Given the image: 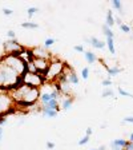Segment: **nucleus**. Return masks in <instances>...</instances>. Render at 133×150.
Masks as SVG:
<instances>
[{
    "mask_svg": "<svg viewBox=\"0 0 133 150\" xmlns=\"http://www.w3.org/2000/svg\"><path fill=\"white\" fill-rule=\"evenodd\" d=\"M120 30L124 32V34H129V32H130V25H128V24H125V23H123V24L120 25Z\"/></svg>",
    "mask_w": 133,
    "mask_h": 150,
    "instance_id": "obj_26",
    "label": "nucleus"
},
{
    "mask_svg": "<svg viewBox=\"0 0 133 150\" xmlns=\"http://www.w3.org/2000/svg\"><path fill=\"white\" fill-rule=\"evenodd\" d=\"M101 28H102V32H104V35H105L107 39H115V34H113V31H112V28H109L105 23L101 25Z\"/></svg>",
    "mask_w": 133,
    "mask_h": 150,
    "instance_id": "obj_17",
    "label": "nucleus"
},
{
    "mask_svg": "<svg viewBox=\"0 0 133 150\" xmlns=\"http://www.w3.org/2000/svg\"><path fill=\"white\" fill-rule=\"evenodd\" d=\"M97 150H107V146H105V145H101V146H100Z\"/></svg>",
    "mask_w": 133,
    "mask_h": 150,
    "instance_id": "obj_40",
    "label": "nucleus"
},
{
    "mask_svg": "<svg viewBox=\"0 0 133 150\" xmlns=\"http://www.w3.org/2000/svg\"><path fill=\"white\" fill-rule=\"evenodd\" d=\"M117 93L120 94L121 97H128V98H132V99H133V94H130L129 91L124 90V88H123V87H120V86H118V87H117Z\"/></svg>",
    "mask_w": 133,
    "mask_h": 150,
    "instance_id": "obj_22",
    "label": "nucleus"
},
{
    "mask_svg": "<svg viewBox=\"0 0 133 150\" xmlns=\"http://www.w3.org/2000/svg\"><path fill=\"white\" fill-rule=\"evenodd\" d=\"M93 134V130L92 127H87V130H85V135H88V137H91V135Z\"/></svg>",
    "mask_w": 133,
    "mask_h": 150,
    "instance_id": "obj_37",
    "label": "nucleus"
},
{
    "mask_svg": "<svg viewBox=\"0 0 133 150\" xmlns=\"http://www.w3.org/2000/svg\"><path fill=\"white\" fill-rule=\"evenodd\" d=\"M3 135H4V129L0 127V142H1V139H3Z\"/></svg>",
    "mask_w": 133,
    "mask_h": 150,
    "instance_id": "obj_39",
    "label": "nucleus"
},
{
    "mask_svg": "<svg viewBox=\"0 0 133 150\" xmlns=\"http://www.w3.org/2000/svg\"><path fill=\"white\" fill-rule=\"evenodd\" d=\"M89 74H91L89 67H84V69L81 70V78H83L84 81H87V79L89 78Z\"/></svg>",
    "mask_w": 133,
    "mask_h": 150,
    "instance_id": "obj_25",
    "label": "nucleus"
},
{
    "mask_svg": "<svg viewBox=\"0 0 133 150\" xmlns=\"http://www.w3.org/2000/svg\"><path fill=\"white\" fill-rule=\"evenodd\" d=\"M85 42H88L93 48H97V50H102L104 47H107V43L101 42L99 38H95V36H92L91 39H85Z\"/></svg>",
    "mask_w": 133,
    "mask_h": 150,
    "instance_id": "obj_10",
    "label": "nucleus"
},
{
    "mask_svg": "<svg viewBox=\"0 0 133 150\" xmlns=\"http://www.w3.org/2000/svg\"><path fill=\"white\" fill-rule=\"evenodd\" d=\"M9 95L12 98L15 106L20 107V109H31V107L36 106L37 100L40 98V90L24 84L22 88L13 91Z\"/></svg>",
    "mask_w": 133,
    "mask_h": 150,
    "instance_id": "obj_1",
    "label": "nucleus"
},
{
    "mask_svg": "<svg viewBox=\"0 0 133 150\" xmlns=\"http://www.w3.org/2000/svg\"><path fill=\"white\" fill-rule=\"evenodd\" d=\"M45 146H47V149H51V150H52V149H55V147H56V144H55V142H52V141H48Z\"/></svg>",
    "mask_w": 133,
    "mask_h": 150,
    "instance_id": "obj_33",
    "label": "nucleus"
},
{
    "mask_svg": "<svg viewBox=\"0 0 133 150\" xmlns=\"http://www.w3.org/2000/svg\"><path fill=\"white\" fill-rule=\"evenodd\" d=\"M3 13H4L6 16H11V15L13 13V11H12L11 8H3Z\"/></svg>",
    "mask_w": 133,
    "mask_h": 150,
    "instance_id": "obj_34",
    "label": "nucleus"
},
{
    "mask_svg": "<svg viewBox=\"0 0 133 150\" xmlns=\"http://www.w3.org/2000/svg\"><path fill=\"white\" fill-rule=\"evenodd\" d=\"M13 107V100L9 94L0 93V115H7L9 109Z\"/></svg>",
    "mask_w": 133,
    "mask_h": 150,
    "instance_id": "obj_6",
    "label": "nucleus"
},
{
    "mask_svg": "<svg viewBox=\"0 0 133 150\" xmlns=\"http://www.w3.org/2000/svg\"><path fill=\"white\" fill-rule=\"evenodd\" d=\"M105 24L108 25L109 28H112L113 25H115V16H113V13H112V9H109V11H107V16H105Z\"/></svg>",
    "mask_w": 133,
    "mask_h": 150,
    "instance_id": "obj_15",
    "label": "nucleus"
},
{
    "mask_svg": "<svg viewBox=\"0 0 133 150\" xmlns=\"http://www.w3.org/2000/svg\"><path fill=\"white\" fill-rule=\"evenodd\" d=\"M91 150H97V149H91Z\"/></svg>",
    "mask_w": 133,
    "mask_h": 150,
    "instance_id": "obj_43",
    "label": "nucleus"
},
{
    "mask_svg": "<svg viewBox=\"0 0 133 150\" xmlns=\"http://www.w3.org/2000/svg\"><path fill=\"white\" fill-rule=\"evenodd\" d=\"M22 27L28 28V30H36V28H39V24L33 22H24V23H22Z\"/></svg>",
    "mask_w": 133,
    "mask_h": 150,
    "instance_id": "obj_20",
    "label": "nucleus"
},
{
    "mask_svg": "<svg viewBox=\"0 0 133 150\" xmlns=\"http://www.w3.org/2000/svg\"><path fill=\"white\" fill-rule=\"evenodd\" d=\"M115 24H118V27H120L121 24H123V22H121V18H115Z\"/></svg>",
    "mask_w": 133,
    "mask_h": 150,
    "instance_id": "obj_38",
    "label": "nucleus"
},
{
    "mask_svg": "<svg viewBox=\"0 0 133 150\" xmlns=\"http://www.w3.org/2000/svg\"><path fill=\"white\" fill-rule=\"evenodd\" d=\"M8 119H7V115H0V127H3V125H6Z\"/></svg>",
    "mask_w": 133,
    "mask_h": 150,
    "instance_id": "obj_32",
    "label": "nucleus"
},
{
    "mask_svg": "<svg viewBox=\"0 0 133 150\" xmlns=\"http://www.w3.org/2000/svg\"><path fill=\"white\" fill-rule=\"evenodd\" d=\"M60 97H61V94H60L59 91H56L55 88H53V86H48V88L44 86V90L40 91L39 102L41 103V106H45L47 103H49L51 100H53V99L60 100Z\"/></svg>",
    "mask_w": 133,
    "mask_h": 150,
    "instance_id": "obj_5",
    "label": "nucleus"
},
{
    "mask_svg": "<svg viewBox=\"0 0 133 150\" xmlns=\"http://www.w3.org/2000/svg\"><path fill=\"white\" fill-rule=\"evenodd\" d=\"M37 12H39V8H37V7H29V8L27 9V15L29 19H31L33 15H36Z\"/></svg>",
    "mask_w": 133,
    "mask_h": 150,
    "instance_id": "obj_23",
    "label": "nucleus"
},
{
    "mask_svg": "<svg viewBox=\"0 0 133 150\" xmlns=\"http://www.w3.org/2000/svg\"><path fill=\"white\" fill-rule=\"evenodd\" d=\"M32 51H33L35 58H40V59H47V60L52 59V52H49L44 46H37L35 48H32Z\"/></svg>",
    "mask_w": 133,
    "mask_h": 150,
    "instance_id": "obj_8",
    "label": "nucleus"
},
{
    "mask_svg": "<svg viewBox=\"0 0 133 150\" xmlns=\"http://www.w3.org/2000/svg\"><path fill=\"white\" fill-rule=\"evenodd\" d=\"M113 95H115V91L112 90V88H109V87H105L101 91V97L102 98H111V97H113Z\"/></svg>",
    "mask_w": 133,
    "mask_h": 150,
    "instance_id": "obj_19",
    "label": "nucleus"
},
{
    "mask_svg": "<svg viewBox=\"0 0 133 150\" xmlns=\"http://www.w3.org/2000/svg\"><path fill=\"white\" fill-rule=\"evenodd\" d=\"M89 139H91V137H88V135H84V137L81 138L80 141H79V145H80V146H84V145H87L88 142H89Z\"/></svg>",
    "mask_w": 133,
    "mask_h": 150,
    "instance_id": "obj_27",
    "label": "nucleus"
},
{
    "mask_svg": "<svg viewBox=\"0 0 133 150\" xmlns=\"http://www.w3.org/2000/svg\"><path fill=\"white\" fill-rule=\"evenodd\" d=\"M105 69H107V71H108L109 76H116V75H118L120 72H123V69L118 67V66H113V67H107L105 66Z\"/></svg>",
    "mask_w": 133,
    "mask_h": 150,
    "instance_id": "obj_16",
    "label": "nucleus"
},
{
    "mask_svg": "<svg viewBox=\"0 0 133 150\" xmlns=\"http://www.w3.org/2000/svg\"><path fill=\"white\" fill-rule=\"evenodd\" d=\"M40 114L43 117H47V118H55L59 112L56 111V110H49V109H45V107H41Z\"/></svg>",
    "mask_w": 133,
    "mask_h": 150,
    "instance_id": "obj_14",
    "label": "nucleus"
},
{
    "mask_svg": "<svg viewBox=\"0 0 133 150\" xmlns=\"http://www.w3.org/2000/svg\"><path fill=\"white\" fill-rule=\"evenodd\" d=\"M20 59H22L24 63L33 62L35 55H33V51H32V48H24V50H23V52L20 54Z\"/></svg>",
    "mask_w": 133,
    "mask_h": 150,
    "instance_id": "obj_9",
    "label": "nucleus"
},
{
    "mask_svg": "<svg viewBox=\"0 0 133 150\" xmlns=\"http://www.w3.org/2000/svg\"><path fill=\"white\" fill-rule=\"evenodd\" d=\"M101 84L102 86H105V87H109V86H112V79L111 78H105L101 81Z\"/></svg>",
    "mask_w": 133,
    "mask_h": 150,
    "instance_id": "obj_29",
    "label": "nucleus"
},
{
    "mask_svg": "<svg viewBox=\"0 0 133 150\" xmlns=\"http://www.w3.org/2000/svg\"><path fill=\"white\" fill-rule=\"evenodd\" d=\"M55 39H53V38H47L45 40H44V47H45L47 50H48V48H49V47H52L53 44H55Z\"/></svg>",
    "mask_w": 133,
    "mask_h": 150,
    "instance_id": "obj_24",
    "label": "nucleus"
},
{
    "mask_svg": "<svg viewBox=\"0 0 133 150\" xmlns=\"http://www.w3.org/2000/svg\"><path fill=\"white\" fill-rule=\"evenodd\" d=\"M107 47H108L109 52L112 54V55H115L116 54V48H115V39H107Z\"/></svg>",
    "mask_w": 133,
    "mask_h": 150,
    "instance_id": "obj_18",
    "label": "nucleus"
},
{
    "mask_svg": "<svg viewBox=\"0 0 133 150\" xmlns=\"http://www.w3.org/2000/svg\"><path fill=\"white\" fill-rule=\"evenodd\" d=\"M27 69H28V72H37V70H36V67H35L33 62L27 63Z\"/></svg>",
    "mask_w": 133,
    "mask_h": 150,
    "instance_id": "obj_28",
    "label": "nucleus"
},
{
    "mask_svg": "<svg viewBox=\"0 0 133 150\" xmlns=\"http://www.w3.org/2000/svg\"><path fill=\"white\" fill-rule=\"evenodd\" d=\"M84 58H85L88 64H93V63L97 62V56L93 51H85V52H84Z\"/></svg>",
    "mask_w": 133,
    "mask_h": 150,
    "instance_id": "obj_12",
    "label": "nucleus"
},
{
    "mask_svg": "<svg viewBox=\"0 0 133 150\" xmlns=\"http://www.w3.org/2000/svg\"><path fill=\"white\" fill-rule=\"evenodd\" d=\"M123 122H125V123H132L133 125V117H125V118H123Z\"/></svg>",
    "mask_w": 133,
    "mask_h": 150,
    "instance_id": "obj_35",
    "label": "nucleus"
},
{
    "mask_svg": "<svg viewBox=\"0 0 133 150\" xmlns=\"http://www.w3.org/2000/svg\"><path fill=\"white\" fill-rule=\"evenodd\" d=\"M0 44H1V39H0Z\"/></svg>",
    "mask_w": 133,
    "mask_h": 150,
    "instance_id": "obj_44",
    "label": "nucleus"
},
{
    "mask_svg": "<svg viewBox=\"0 0 133 150\" xmlns=\"http://www.w3.org/2000/svg\"><path fill=\"white\" fill-rule=\"evenodd\" d=\"M7 38H8L9 40H12V39H16V32L12 31V30H9V31L7 32Z\"/></svg>",
    "mask_w": 133,
    "mask_h": 150,
    "instance_id": "obj_30",
    "label": "nucleus"
},
{
    "mask_svg": "<svg viewBox=\"0 0 133 150\" xmlns=\"http://www.w3.org/2000/svg\"><path fill=\"white\" fill-rule=\"evenodd\" d=\"M127 144H128L127 139H124V138H117V139H113L111 142V147H120V149L124 150Z\"/></svg>",
    "mask_w": 133,
    "mask_h": 150,
    "instance_id": "obj_13",
    "label": "nucleus"
},
{
    "mask_svg": "<svg viewBox=\"0 0 133 150\" xmlns=\"http://www.w3.org/2000/svg\"><path fill=\"white\" fill-rule=\"evenodd\" d=\"M128 141H130V142H133V131H132V133H130V134H129V139H128Z\"/></svg>",
    "mask_w": 133,
    "mask_h": 150,
    "instance_id": "obj_41",
    "label": "nucleus"
},
{
    "mask_svg": "<svg viewBox=\"0 0 133 150\" xmlns=\"http://www.w3.org/2000/svg\"><path fill=\"white\" fill-rule=\"evenodd\" d=\"M49 63H51V60H47V59H40V58H35L33 59V64L36 67L37 72L44 75V76H45L48 69H49Z\"/></svg>",
    "mask_w": 133,
    "mask_h": 150,
    "instance_id": "obj_7",
    "label": "nucleus"
},
{
    "mask_svg": "<svg viewBox=\"0 0 133 150\" xmlns=\"http://www.w3.org/2000/svg\"><path fill=\"white\" fill-rule=\"evenodd\" d=\"M124 150H133V142H130V141H128V144L125 145Z\"/></svg>",
    "mask_w": 133,
    "mask_h": 150,
    "instance_id": "obj_36",
    "label": "nucleus"
},
{
    "mask_svg": "<svg viewBox=\"0 0 133 150\" xmlns=\"http://www.w3.org/2000/svg\"><path fill=\"white\" fill-rule=\"evenodd\" d=\"M111 150H123V149H120V147H111Z\"/></svg>",
    "mask_w": 133,
    "mask_h": 150,
    "instance_id": "obj_42",
    "label": "nucleus"
},
{
    "mask_svg": "<svg viewBox=\"0 0 133 150\" xmlns=\"http://www.w3.org/2000/svg\"><path fill=\"white\" fill-rule=\"evenodd\" d=\"M65 67H67V64L64 62H61L59 59H52L49 63V69H48V71L45 74V79L48 82H53L55 83L57 81V78L64 72Z\"/></svg>",
    "mask_w": 133,
    "mask_h": 150,
    "instance_id": "obj_2",
    "label": "nucleus"
},
{
    "mask_svg": "<svg viewBox=\"0 0 133 150\" xmlns=\"http://www.w3.org/2000/svg\"><path fill=\"white\" fill-rule=\"evenodd\" d=\"M112 7L115 9H117V11H120V13L124 15V12H123V4H121L120 0H112Z\"/></svg>",
    "mask_w": 133,
    "mask_h": 150,
    "instance_id": "obj_21",
    "label": "nucleus"
},
{
    "mask_svg": "<svg viewBox=\"0 0 133 150\" xmlns=\"http://www.w3.org/2000/svg\"><path fill=\"white\" fill-rule=\"evenodd\" d=\"M73 50L76 51V52H85V50H84V46H81V44H77V46H75Z\"/></svg>",
    "mask_w": 133,
    "mask_h": 150,
    "instance_id": "obj_31",
    "label": "nucleus"
},
{
    "mask_svg": "<svg viewBox=\"0 0 133 150\" xmlns=\"http://www.w3.org/2000/svg\"><path fill=\"white\" fill-rule=\"evenodd\" d=\"M23 79H24V84H27L29 87H33V88L41 87L47 82L45 76L39 74V72H27V74L23 76Z\"/></svg>",
    "mask_w": 133,
    "mask_h": 150,
    "instance_id": "obj_3",
    "label": "nucleus"
},
{
    "mask_svg": "<svg viewBox=\"0 0 133 150\" xmlns=\"http://www.w3.org/2000/svg\"><path fill=\"white\" fill-rule=\"evenodd\" d=\"M25 47H23L22 44L17 42V39H12V40H6L3 43V50L6 52V55H12V56H19L23 52Z\"/></svg>",
    "mask_w": 133,
    "mask_h": 150,
    "instance_id": "obj_4",
    "label": "nucleus"
},
{
    "mask_svg": "<svg viewBox=\"0 0 133 150\" xmlns=\"http://www.w3.org/2000/svg\"><path fill=\"white\" fill-rule=\"evenodd\" d=\"M72 105H73V98H69V97L63 98L61 102H60V107H61V110H64V111H68L72 107Z\"/></svg>",
    "mask_w": 133,
    "mask_h": 150,
    "instance_id": "obj_11",
    "label": "nucleus"
}]
</instances>
